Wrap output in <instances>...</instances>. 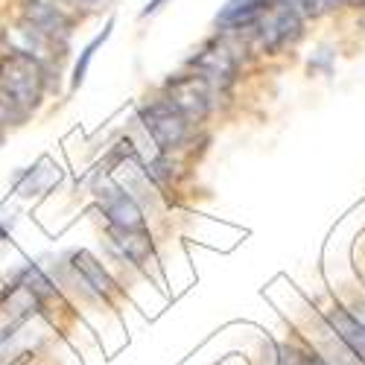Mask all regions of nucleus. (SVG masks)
<instances>
[{
    "mask_svg": "<svg viewBox=\"0 0 365 365\" xmlns=\"http://www.w3.org/2000/svg\"><path fill=\"white\" fill-rule=\"evenodd\" d=\"M249 36H252V41L257 44L260 53L275 56V53L287 50L289 44H295L304 36V15L292 4H281V0H275V4L260 15V21L255 24V29Z\"/></svg>",
    "mask_w": 365,
    "mask_h": 365,
    "instance_id": "7ed1b4c3",
    "label": "nucleus"
},
{
    "mask_svg": "<svg viewBox=\"0 0 365 365\" xmlns=\"http://www.w3.org/2000/svg\"><path fill=\"white\" fill-rule=\"evenodd\" d=\"M65 4L73 6V9H82V12H94L106 4V0H65Z\"/></svg>",
    "mask_w": 365,
    "mask_h": 365,
    "instance_id": "2eb2a0df",
    "label": "nucleus"
},
{
    "mask_svg": "<svg viewBox=\"0 0 365 365\" xmlns=\"http://www.w3.org/2000/svg\"><path fill=\"white\" fill-rule=\"evenodd\" d=\"M324 327L333 333V336H339L356 354V359L365 362V324L345 307V304H333V307L324 313Z\"/></svg>",
    "mask_w": 365,
    "mask_h": 365,
    "instance_id": "9b49d317",
    "label": "nucleus"
},
{
    "mask_svg": "<svg viewBox=\"0 0 365 365\" xmlns=\"http://www.w3.org/2000/svg\"><path fill=\"white\" fill-rule=\"evenodd\" d=\"M0 138H4V132H0Z\"/></svg>",
    "mask_w": 365,
    "mask_h": 365,
    "instance_id": "f3484780",
    "label": "nucleus"
},
{
    "mask_svg": "<svg viewBox=\"0 0 365 365\" xmlns=\"http://www.w3.org/2000/svg\"><path fill=\"white\" fill-rule=\"evenodd\" d=\"M111 29H114V18H108V24H106V29L97 36V38H91L85 47H82V53H79V58H76V65H73V76H71V88H79L82 82H85V73H88V68H91V62H94V53L108 41V36H111Z\"/></svg>",
    "mask_w": 365,
    "mask_h": 365,
    "instance_id": "ddd939ff",
    "label": "nucleus"
},
{
    "mask_svg": "<svg viewBox=\"0 0 365 365\" xmlns=\"http://www.w3.org/2000/svg\"><path fill=\"white\" fill-rule=\"evenodd\" d=\"M111 249L123 257L126 263H132L135 269H149V263H155V242H152L149 228L140 231H126V228H106Z\"/></svg>",
    "mask_w": 365,
    "mask_h": 365,
    "instance_id": "1a4fd4ad",
    "label": "nucleus"
},
{
    "mask_svg": "<svg viewBox=\"0 0 365 365\" xmlns=\"http://www.w3.org/2000/svg\"><path fill=\"white\" fill-rule=\"evenodd\" d=\"M94 196L100 199L103 217H106V228H126V231H140L146 228V217L140 202L111 178H103V185H94Z\"/></svg>",
    "mask_w": 365,
    "mask_h": 365,
    "instance_id": "39448f33",
    "label": "nucleus"
},
{
    "mask_svg": "<svg viewBox=\"0 0 365 365\" xmlns=\"http://www.w3.org/2000/svg\"><path fill=\"white\" fill-rule=\"evenodd\" d=\"M138 120H140V126L146 129V135L152 138V143L158 146L161 155H170V152L181 149L187 143L190 132H193L190 120L181 111H175L164 97L143 100L140 108H138Z\"/></svg>",
    "mask_w": 365,
    "mask_h": 365,
    "instance_id": "f03ea898",
    "label": "nucleus"
},
{
    "mask_svg": "<svg viewBox=\"0 0 365 365\" xmlns=\"http://www.w3.org/2000/svg\"><path fill=\"white\" fill-rule=\"evenodd\" d=\"M68 269L73 272V275L82 281V287H88L91 295H97L103 301H111L120 289H117V281L108 275V269L91 255L85 249H76L68 255Z\"/></svg>",
    "mask_w": 365,
    "mask_h": 365,
    "instance_id": "0eeeda50",
    "label": "nucleus"
},
{
    "mask_svg": "<svg viewBox=\"0 0 365 365\" xmlns=\"http://www.w3.org/2000/svg\"><path fill=\"white\" fill-rule=\"evenodd\" d=\"M295 365H330L324 359V354L313 351V348H298L295 345Z\"/></svg>",
    "mask_w": 365,
    "mask_h": 365,
    "instance_id": "4468645a",
    "label": "nucleus"
},
{
    "mask_svg": "<svg viewBox=\"0 0 365 365\" xmlns=\"http://www.w3.org/2000/svg\"><path fill=\"white\" fill-rule=\"evenodd\" d=\"M47 65L24 50L0 56V126L21 123L38 108L47 88Z\"/></svg>",
    "mask_w": 365,
    "mask_h": 365,
    "instance_id": "f257e3e1",
    "label": "nucleus"
},
{
    "mask_svg": "<svg viewBox=\"0 0 365 365\" xmlns=\"http://www.w3.org/2000/svg\"><path fill=\"white\" fill-rule=\"evenodd\" d=\"M24 21L33 26V29H38L41 36H47V38H53L58 44L68 38L71 26H73V21L65 12V6H56L53 0H26Z\"/></svg>",
    "mask_w": 365,
    "mask_h": 365,
    "instance_id": "6e6552de",
    "label": "nucleus"
},
{
    "mask_svg": "<svg viewBox=\"0 0 365 365\" xmlns=\"http://www.w3.org/2000/svg\"><path fill=\"white\" fill-rule=\"evenodd\" d=\"M214 97L217 91L214 85H210L202 73L196 71H187V73H175L164 82V100L185 114L190 123H202V120L210 114V108H214Z\"/></svg>",
    "mask_w": 365,
    "mask_h": 365,
    "instance_id": "20e7f679",
    "label": "nucleus"
},
{
    "mask_svg": "<svg viewBox=\"0 0 365 365\" xmlns=\"http://www.w3.org/2000/svg\"><path fill=\"white\" fill-rule=\"evenodd\" d=\"M187 65L214 85L217 94L225 88H231L237 73H240V58H237L234 47L225 38H210L207 44H202V50L196 56H190Z\"/></svg>",
    "mask_w": 365,
    "mask_h": 365,
    "instance_id": "423d86ee",
    "label": "nucleus"
},
{
    "mask_svg": "<svg viewBox=\"0 0 365 365\" xmlns=\"http://www.w3.org/2000/svg\"><path fill=\"white\" fill-rule=\"evenodd\" d=\"M275 4V0H228L217 15V26L225 36H242L252 33L255 24L260 21V15Z\"/></svg>",
    "mask_w": 365,
    "mask_h": 365,
    "instance_id": "9d476101",
    "label": "nucleus"
},
{
    "mask_svg": "<svg viewBox=\"0 0 365 365\" xmlns=\"http://www.w3.org/2000/svg\"><path fill=\"white\" fill-rule=\"evenodd\" d=\"M62 170H58L50 158H41L36 167H26L15 175V193L18 196H38V193H50L53 185H58Z\"/></svg>",
    "mask_w": 365,
    "mask_h": 365,
    "instance_id": "f8f14e48",
    "label": "nucleus"
},
{
    "mask_svg": "<svg viewBox=\"0 0 365 365\" xmlns=\"http://www.w3.org/2000/svg\"><path fill=\"white\" fill-rule=\"evenodd\" d=\"M170 4V0H149V4L143 6V12H140V18H149V15H155V12H161L164 6Z\"/></svg>",
    "mask_w": 365,
    "mask_h": 365,
    "instance_id": "dca6fc26",
    "label": "nucleus"
}]
</instances>
